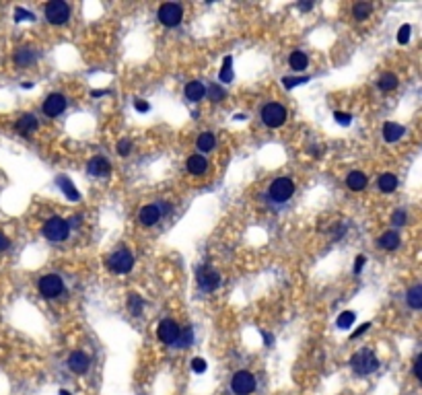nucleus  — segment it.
Masks as SVG:
<instances>
[{
  "mask_svg": "<svg viewBox=\"0 0 422 395\" xmlns=\"http://www.w3.org/2000/svg\"><path fill=\"white\" fill-rule=\"evenodd\" d=\"M350 367L356 375L360 377H367V375H373L379 367H381V362L379 358L373 354V350L369 348H363V350H358L352 358H350Z\"/></svg>",
  "mask_w": 422,
  "mask_h": 395,
  "instance_id": "f257e3e1",
  "label": "nucleus"
},
{
  "mask_svg": "<svg viewBox=\"0 0 422 395\" xmlns=\"http://www.w3.org/2000/svg\"><path fill=\"white\" fill-rule=\"evenodd\" d=\"M294 194V181L290 177H276L268 188V198L274 204H284Z\"/></svg>",
  "mask_w": 422,
  "mask_h": 395,
  "instance_id": "f03ea898",
  "label": "nucleus"
},
{
  "mask_svg": "<svg viewBox=\"0 0 422 395\" xmlns=\"http://www.w3.org/2000/svg\"><path fill=\"white\" fill-rule=\"evenodd\" d=\"M41 233H44V237H46L48 241L60 243V241H66V239H68V235H70V225H68V221H64V218L54 216V218H50V221L44 225Z\"/></svg>",
  "mask_w": 422,
  "mask_h": 395,
  "instance_id": "7ed1b4c3",
  "label": "nucleus"
},
{
  "mask_svg": "<svg viewBox=\"0 0 422 395\" xmlns=\"http://www.w3.org/2000/svg\"><path fill=\"white\" fill-rule=\"evenodd\" d=\"M107 266H109L111 272H115V274H128V272L134 268V255H132L130 249L119 247L109 255Z\"/></svg>",
  "mask_w": 422,
  "mask_h": 395,
  "instance_id": "20e7f679",
  "label": "nucleus"
},
{
  "mask_svg": "<svg viewBox=\"0 0 422 395\" xmlns=\"http://www.w3.org/2000/svg\"><path fill=\"white\" fill-rule=\"evenodd\" d=\"M196 282H198V286H200L202 292H213V290H217L221 286V274H219L215 268L202 266L196 272Z\"/></svg>",
  "mask_w": 422,
  "mask_h": 395,
  "instance_id": "39448f33",
  "label": "nucleus"
},
{
  "mask_svg": "<svg viewBox=\"0 0 422 395\" xmlns=\"http://www.w3.org/2000/svg\"><path fill=\"white\" fill-rule=\"evenodd\" d=\"M262 121L268 128H280L286 121V109L280 103H266L262 109Z\"/></svg>",
  "mask_w": 422,
  "mask_h": 395,
  "instance_id": "423d86ee",
  "label": "nucleus"
},
{
  "mask_svg": "<svg viewBox=\"0 0 422 395\" xmlns=\"http://www.w3.org/2000/svg\"><path fill=\"white\" fill-rule=\"evenodd\" d=\"M37 288H39V294L44 298H58L64 290V280L60 276H56V274H48V276L39 278Z\"/></svg>",
  "mask_w": 422,
  "mask_h": 395,
  "instance_id": "0eeeda50",
  "label": "nucleus"
},
{
  "mask_svg": "<svg viewBox=\"0 0 422 395\" xmlns=\"http://www.w3.org/2000/svg\"><path fill=\"white\" fill-rule=\"evenodd\" d=\"M231 391L235 395H249L256 391V377L249 371H237L231 379Z\"/></svg>",
  "mask_w": 422,
  "mask_h": 395,
  "instance_id": "6e6552de",
  "label": "nucleus"
},
{
  "mask_svg": "<svg viewBox=\"0 0 422 395\" xmlns=\"http://www.w3.org/2000/svg\"><path fill=\"white\" fill-rule=\"evenodd\" d=\"M70 17V7L62 0H52L46 5V19L52 25H64Z\"/></svg>",
  "mask_w": 422,
  "mask_h": 395,
  "instance_id": "1a4fd4ad",
  "label": "nucleus"
},
{
  "mask_svg": "<svg viewBox=\"0 0 422 395\" xmlns=\"http://www.w3.org/2000/svg\"><path fill=\"white\" fill-rule=\"evenodd\" d=\"M179 331H182V327L177 325V321H173V319H163V321L159 323V327H157V336H159V340H161L163 344L173 346V344L177 342V338H179Z\"/></svg>",
  "mask_w": 422,
  "mask_h": 395,
  "instance_id": "9d476101",
  "label": "nucleus"
},
{
  "mask_svg": "<svg viewBox=\"0 0 422 395\" xmlns=\"http://www.w3.org/2000/svg\"><path fill=\"white\" fill-rule=\"evenodd\" d=\"M184 19V11L179 5H173V3H167L159 9V21L165 25V27H177Z\"/></svg>",
  "mask_w": 422,
  "mask_h": 395,
  "instance_id": "9b49d317",
  "label": "nucleus"
},
{
  "mask_svg": "<svg viewBox=\"0 0 422 395\" xmlns=\"http://www.w3.org/2000/svg\"><path fill=\"white\" fill-rule=\"evenodd\" d=\"M41 107H44V113L48 117H58L66 109V97L60 95V93H52V95H48V99L44 101Z\"/></svg>",
  "mask_w": 422,
  "mask_h": 395,
  "instance_id": "f8f14e48",
  "label": "nucleus"
},
{
  "mask_svg": "<svg viewBox=\"0 0 422 395\" xmlns=\"http://www.w3.org/2000/svg\"><path fill=\"white\" fill-rule=\"evenodd\" d=\"M89 367H91V358H89L85 352L76 350L68 356V369L74 373V375H82L89 371Z\"/></svg>",
  "mask_w": 422,
  "mask_h": 395,
  "instance_id": "ddd939ff",
  "label": "nucleus"
},
{
  "mask_svg": "<svg viewBox=\"0 0 422 395\" xmlns=\"http://www.w3.org/2000/svg\"><path fill=\"white\" fill-rule=\"evenodd\" d=\"M161 210L157 204H148V206H142L140 212H138V221L144 225V227H153L161 221Z\"/></svg>",
  "mask_w": 422,
  "mask_h": 395,
  "instance_id": "4468645a",
  "label": "nucleus"
},
{
  "mask_svg": "<svg viewBox=\"0 0 422 395\" xmlns=\"http://www.w3.org/2000/svg\"><path fill=\"white\" fill-rule=\"evenodd\" d=\"M87 171L89 175H95V177H107L111 173V165L105 157H93L87 163Z\"/></svg>",
  "mask_w": 422,
  "mask_h": 395,
  "instance_id": "2eb2a0df",
  "label": "nucleus"
},
{
  "mask_svg": "<svg viewBox=\"0 0 422 395\" xmlns=\"http://www.w3.org/2000/svg\"><path fill=\"white\" fill-rule=\"evenodd\" d=\"M15 128H17L19 134H31V132H35V130L39 128V121H37V117H35L33 113H23V115L17 119Z\"/></svg>",
  "mask_w": 422,
  "mask_h": 395,
  "instance_id": "dca6fc26",
  "label": "nucleus"
},
{
  "mask_svg": "<svg viewBox=\"0 0 422 395\" xmlns=\"http://www.w3.org/2000/svg\"><path fill=\"white\" fill-rule=\"evenodd\" d=\"M402 245V237L398 231H387L379 237V247L385 251H396Z\"/></svg>",
  "mask_w": 422,
  "mask_h": 395,
  "instance_id": "f3484780",
  "label": "nucleus"
},
{
  "mask_svg": "<svg viewBox=\"0 0 422 395\" xmlns=\"http://www.w3.org/2000/svg\"><path fill=\"white\" fill-rule=\"evenodd\" d=\"M367 184H369V179H367V175L363 171H350L346 175V186L352 192H363L367 188Z\"/></svg>",
  "mask_w": 422,
  "mask_h": 395,
  "instance_id": "a211bd4d",
  "label": "nucleus"
},
{
  "mask_svg": "<svg viewBox=\"0 0 422 395\" xmlns=\"http://www.w3.org/2000/svg\"><path fill=\"white\" fill-rule=\"evenodd\" d=\"M184 93H186V99H188V101L198 103V101H202V99H204V95H206V86H204L200 80H192V82H188V84H186Z\"/></svg>",
  "mask_w": 422,
  "mask_h": 395,
  "instance_id": "6ab92c4d",
  "label": "nucleus"
},
{
  "mask_svg": "<svg viewBox=\"0 0 422 395\" xmlns=\"http://www.w3.org/2000/svg\"><path fill=\"white\" fill-rule=\"evenodd\" d=\"M56 184H58V188H60V190H62V192L66 194V198H68V200H72V202H78V200H80L78 190L74 188V184H72V181H70L66 175H60V177L56 179Z\"/></svg>",
  "mask_w": 422,
  "mask_h": 395,
  "instance_id": "aec40b11",
  "label": "nucleus"
},
{
  "mask_svg": "<svg viewBox=\"0 0 422 395\" xmlns=\"http://www.w3.org/2000/svg\"><path fill=\"white\" fill-rule=\"evenodd\" d=\"M35 60H37V54H35V50H31V48H21V50L15 54V64L21 66V68L31 66Z\"/></svg>",
  "mask_w": 422,
  "mask_h": 395,
  "instance_id": "412c9836",
  "label": "nucleus"
},
{
  "mask_svg": "<svg viewBox=\"0 0 422 395\" xmlns=\"http://www.w3.org/2000/svg\"><path fill=\"white\" fill-rule=\"evenodd\" d=\"M406 128L400 126V124H394V121H387V124L383 126V138L385 142H398L402 136H404Z\"/></svg>",
  "mask_w": 422,
  "mask_h": 395,
  "instance_id": "4be33fe9",
  "label": "nucleus"
},
{
  "mask_svg": "<svg viewBox=\"0 0 422 395\" xmlns=\"http://www.w3.org/2000/svg\"><path fill=\"white\" fill-rule=\"evenodd\" d=\"M288 66H290L294 72H303V70H307V66H309V58H307V54H303V52H292V54L288 56Z\"/></svg>",
  "mask_w": 422,
  "mask_h": 395,
  "instance_id": "5701e85b",
  "label": "nucleus"
},
{
  "mask_svg": "<svg viewBox=\"0 0 422 395\" xmlns=\"http://www.w3.org/2000/svg\"><path fill=\"white\" fill-rule=\"evenodd\" d=\"M186 167H188V171H190L192 175H204L206 169H208V161H206L202 155H192V157L188 159Z\"/></svg>",
  "mask_w": 422,
  "mask_h": 395,
  "instance_id": "b1692460",
  "label": "nucleus"
},
{
  "mask_svg": "<svg viewBox=\"0 0 422 395\" xmlns=\"http://www.w3.org/2000/svg\"><path fill=\"white\" fill-rule=\"evenodd\" d=\"M377 186L383 194H391V192H396L398 188V177L394 173H383L379 179H377Z\"/></svg>",
  "mask_w": 422,
  "mask_h": 395,
  "instance_id": "393cba45",
  "label": "nucleus"
},
{
  "mask_svg": "<svg viewBox=\"0 0 422 395\" xmlns=\"http://www.w3.org/2000/svg\"><path fill=\"white\" fill-rule=\"evenodd\" d=\"M406 302H408V305H410L414 311H420V309H422V286H420V284H416V286H412V288L408 290Z\"/></svg>",
  "mask_w": 422,
  "mask_h": 395,
  "instance_id": "a878e982",
  "label": "nucleus"
},
{
  "mask_svg": "<svg viewBox=\"0 0 422 395\" xmlns=\"http://www.w3.org/2000/svg\"><path fill=\"white\" fill-rule=\"evenodd\" d=\"M196 146L202 150V153H210V150H215V146H217L215 134L213 132H202L198 136V140H196Z\"/></svg>",
  "mask_w": 422,
  "mask_h": 395,
  "instance_id": "bb28decb",
  "label": "nucleus"
},
{
  "mask_svg": "<svg viewBox=\"0 0 422 395\" xmlns=\"http://www.w3.org/2000/svg\"><path fill=\"white\" fill-rule=\"evenodd\" d=\"M398 82H400V80H398V76H396V74H391V72H385V74H381V76H379V80H377V86H379L381 91H385V93H387V91H394V89L398 86Z\"/></svg>",
  "mask_w": 422,
  "mask_h": 395,
  "instance_id": "cd10ccee",
  "label": "nucleus"
},
{
  "mask_svg": "<svg viewBox=\"0 0 422 395\" xmlns=\"http://www.w3.org/2000/svg\"><path fill=\"white\" fill-rule=\"evenodd\" d=\"M233 58L231 56H225V60H223V68H221V72H219V80L221 82H231L233 80Z\"/></svg>",
  "mask_w": 422,
  "mask_h": 395,
  "instance_id": "c85d7f7f",
  "label": "nucleus"
},
{
  "mask_svg": "<svg viewBox=\"0 0 422 395\" xmlns=\"http://www.w3.org/2000/svg\"><path fill=\"white\" fill-rule=\"evenodd\" d=\"M192 342H194V329L192 327H184L182 331H179V338H177V342L173 346L175 348H188V346H192Z\"/></svg>",
  "mask_w": 422,
  "mask_h": 395,
  "instance_id": "c756f323",
  "label": "nucleus"
},
{
  "mask_svg": "<svg viewBox=\"0 0 422 395\" xmlns=\"http://www.w3.org/2000/svg\"><path fill=\"white\" fill-rule=\"evenodd\" d=\"M206 95H208V99L213 101V103H219V101H223L225 99V86H221V84H210L208 89H206Z\"/></svg>",
  "mask_w": 422,
  "mask_h": 395,
  "instance_id": "7c9ffc66",
  "label": "nucleus"
},
{
  "mask_svg": "<svg viewBox=\"0 0 422 395\" xmlns=\"http://www.w3.org/2000/svg\"><path fill=\"white\" fill-rule=\"evenodd\" d=\"M371 11H373V7H371L369 3H356V5L352 7V15H354L356 21H365V19L371 15Z\"/></svg>",
  "mask_w": 422,
  "mask_h": 395,
  "instance_id": "2f4dec72",
  "label": "nucleus"
},
{
  "mask_svg": "<svg viewBox=\"0 0 422 395\" xmlns=\"http://www.w3.org/2000/svg\"><path fill=\"white\" fill-rule=\"evenodd\" d=\"M354 319H356V313H354V311H344V313H340V315H338L336 325H338L340 329H348V327H352Z\"/></svg>",
  "mask_w": 422,
  "mask_h": 395,
  "instance_id": "473e14b6",
  "label": "nucleus"
},
{
  "mask_svg": "<svg viewBox=\"0 0 422 395\" xmlns=\"http://www.w3.org/2000/svg\"><path fill=\"white\" fill-rule=\"evenodd\" d=\"M128 302H130V311H132V315H140V313H142V307H144V300H142V298H140L138 294H130Z\"/></svg>",
  "mask_w": 422,
  "mask_h": 395,
  "instance_id": "72a5a7b5",
  "label": "nucleus"
},
{
  "mask_svg": "<svg viewBox=\"0 0 422 395\" xmlns=\"http://www.w3.org/2000/svg\"><path fill=\"white\" fill-rule=\"evenodd\" d=\"M282 82H284L286 89H294V86H299V84L309 82V76H284Z\"/></svg>",
  "mask_w": 422,
  "mask_h": 395,
  "instance_id": "f704fd0d",
  "label": "nucleus"
},
{
  "mask_svg": "<svg viewBox=\"0 0 422 395\" xmlns=\"http://www.w3.org/2000/svg\"><path fill=\"white\" fill-rule=\"evenodd\" d=\"M15 21H17V23H23V21H35V15H33L31 11H25V9L17 7V9H15Z\"/></svg>",
  "mask_w": 422,
  "mask_h": 395,
  "instance_id": "c9c22d12",
  "label": "nucleus"
},
{
  "mask_svg": "<svg viewBox=\"0 0 422 395\" xmlns=\"http://www.w3.org/2000/svg\"><path fill=\"white\" fill-rule=\"evenodd\" d=\"M410 33H412V27L410 25H402L400 31H398V43L400 46H406L410 41Z\"/></svg>",
  "mask_w": 422,
  "mask_h": 395,
  "instance_id": "e433bc0d",
  "label": "nucleus"
},
{
  "mask_svg": "<svg viewBox=\"0 0 422 395\" xmlns=\"http://www.w3.org/2000/svg\"><path fill=\"white\" fill-rule=\"evenodd\" d=\"M206 369H208V364H206V360H204V358H200V356L192 358V371H194V373L202 375V373H206Z\"/></svg>",
  "mask_w": 422,
  "mask_h": 395,
  "instance_id": "4c0bfd02",
  "label": "nucleus"
},
{
  "mask_svg": "<svg viewBox=\"0 0 422 395\" xmlns=\"http://www.w3.org/2000/svg\"><path fill=\"white\" fill-rule=\"evenodd\" d=\"M132 153V142L130 140H126V138H122L117 142V155L119 157H126V155H130Z\"/></svg>",
  "mask_w": 422,
  "mask_h": 395,
  "instance_id": "58836bf2",
  "label": "nucleus"
},
{
  "mask_svg": "<svg viewBox=\"0 0 422 395\" xmlns=\"http://www.w3.org/2000/svg\"><path fill=\"white\" fill-rule=\"evenodd\" d=\"M406 221H408V214L404 210H396L394 212V216H391V223H394L396 227H404L406 225Z\"/></svg>",
  "mask_w": 422,
  "mask_h": 395,
  "instance_id": "ea45409f",
  "label": "nucleus"
},
{
  "mask_svg": "<svg viewBox=\"0 0 422 395\" xmlns=\"http://www.w3.org/2000/svg\"><path fill=\"white\" fill-rule=\"evenodd\" d=\"M334 119L338 121L340 126H350L352 115H350V113H344V111H336V113H334Z\"/></svg>",
  "mask_w": 422,
  "mask_h": 395,
  "instance_id": "a19ab883",
  "label": "nucleus"
},
{
  "mask_svg": "<svg viewBox=\"0 0 422 395\" xmlns=\"http://www.w3.org/2000/svg\"><path fill=\"white\" fill-rule=\"evenodd\" d=\"M369 327H371V323H363L360 327H356V331H352V333H350V340H356L358 336H363V333H365Z\"/></svg>",
  "mask_w": 422,
  "mask_h": 395,
  "instance_id": "79ce46f5",
  "label": "nucleus"
},
{
  "mask_svg": "<svg viewBox=\"0 0 422 395\" xmlns=\"http://www.w3.org/2000/svg\"><path fill=\"white\" fill-rule=\"evenodd\" d=\"M365 261H367V257L365 255H358L356 259H354V274H360V270H363V266H365Z\"/></svg>",
  "mask_w": 422,
  "mask_h": 395,
  "instance_id": "37998d69",
  "label": "nucleus"
},
{
  "mask_svg": "<svg viewBox=\"0 0 422 395\" xmlns=\"http://www.w3.org/2000/svg\"><path fill=\"white\" fill-rule=\"evenodd\" d=\"M134 109H136V111H140V113H144V111H148V109H150V105H148L146 101L136 99V101H134Z\"/></svg>",
  "mask_w": 422,
  "mask_h": 395,
  "instance_id": "c03bdc74",
  "label": "nucleus"
},
{
  "mask_svg": "<svg viewBox=\"0 0 422 395\" xmlns=\"http://www.w3.org/2000/svg\"><path fill=\"white\" fill-rule=\"evenodd\" d=\"M11 247V241H9V237L5 235V233H0V251H7Z\"/></svg>",
  "mask_w": 422,
  "mask_h": 395,
  "instance_id": "a18cd8bd",
  "label": "nucleus"
},
{
  "mask_svg": "<svg viewBox=\"0 0 422 395\" xmlns=\"http://www.w3.org/2000/svg\"><path fill=\"white\" fill-rule=\"evenodd\" d=\"M157 206H159V210H161V216H169V214H171V204H167V202H159Z\"/></svg>",
  "mask_w": 422,
  "mask_h": 395,
  "instance_id": "49530a36",
  "label": "nucleus"
},
{
  "mask_svg": "<svg viewBox=\"0 0 422 395\" xmlns=\"http://www.w3.org/2000/svg\"><path fill=\"white\" fill-rule=\"evenodd\" d=\"M420 360H422V356L418 354V356L414 358V377H416V379H422V373H420Z\"/></svg>",
  "mask_w": 422,
  "mask_h": 395,
  "instance_id": "de8ad7c7",
  "label": "nucleus"
},
{
  "mask_svg": "<svg viewBox=\"0 0 422 395\" xmlns=\"http://www.w3.org/2000/svg\"><path fill=\"white\" fill-rule=\"evenodd\" d=\"M262 336H264V342H266V346H270V344H272V340H274V338L270 336V333H266V331H264Z\"/></svg>",
  "mask_w": 422,
  "mask_h": 395,
  "instance_id": "09e8293b",
  "label": "nucleus"
},
{
  "mask_svg": "<svg viewBox=\"0 0 422 395\" xmlns=\"http://www.w3.org/2000/svg\"><path fill=\"white\" fill-rule=\"evenodd\" d=\"M311 7H313V3H301V5H299V9H301V11H309Z\"/></svg>",
  "mask_w": 422,
  "mask_h": 395,
  "instance_id": "8fccbe9b",
  "label": "nucleus"
},
{
  "mask_svg": "<svg viewBox=\"0 0 422 395\" xmlns=\"http://www.w3.org/2000/svg\"><path fill=\"white\" fill-rule=\"evenodd\" d=\"M91 95H93V97H103V95H107V91H101V89H99V91H93Z\"/></svg>",
  "mask_w": 422,
  "mask_h": 395,
  "instance_id": "3c124183",
  "label": "nucleus"
},
{
  "mask_svg": "<svg viewBox=\"0 0 422 395\" xmlns=\"http://www.w3.org/2000/svg\"><path fill=\"white\" fill-rule=\"evenodd\" d=\"M21 86H23V89H31V86H33V82H23Z\"/></svg>",
  "mask_w": 422,
  "mask_h": 395,
  "instance_id": "603ef678",
  "label": "nucleus"
},
{
  "mask_svg": "<svg viewBox=\"0 0 422 395\" xmlns=\"http://www.w3.org/2000/svg\"><path fill=\"white\" fill-rule=\"evenodd\" d=\"M58 395H72V393H70V391H66V389H62V391H60Z\"/></svg>",
  "mask_w": 422,
  "mask_h": 395,
  "instance_id": "864d4df0",
  "label": "nucleus"
}]
</instances>
